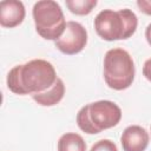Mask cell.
Instances as JSON below:
<instances>
[{"label": "cell", "mask_w": 151, "mask_h": 151, "mask_svg": "<svg viewBox=\"0 0 151 151\" xmlns=\"http://www.w3.org/2000/svg\"><path fill=\"white\" fill-rule=\"evenodd\" d=\"M58 77L53 65L44 59H33L14 66L7 74V87L15 94H37L48 90Z\"/></svg>", "instance_id": "obj_1"}, {"label": "cell", "mask_w": 151, "mask_h": 151, "mask_svg": "<svg viewBox=\"0 0 151 151\" xmlns=\"http://www.w3.org/2000/svg\"><path fill=\"white\" fill-rule=\"evenodd\" d=\"M122 118L120 107L110 100H98L83 106L77 114V124L81 131L96 134L116 126Z\"/></svg>", "instance_id": "obj_2"}, {"label": "cell", "mask_w": 151, "mask_h": 151, "mask_svg": "<svg viewBox=\"0 0 151 151\" xmlns=\"http://www.w3.org/2000/svg\"><path fill=\"white\" fill-rule=\"evenodd\" d=\"M137 26V15L129 8L119 11L103 9L94 19L97 34L106 41L127 39L134 34Z\"/></svg>", "instance_id": "obj_3"}, {"label": "cell", "mask_w": 151, "mask_h": 151, "mask_svg": "<svg viewBox=\"0 0 151 151\" xmlns=\"http://www.w3.org/2000/svg\"><path fill=\"white\" fill-rule=\"evenodd\" d=\"M134 63L130 53L123 48H111L104 57V79L110 88L123 91L134 79Z\"/></svg>", "instance_id": "obj_4"}, {"label": "cell", "mask_w": 151, "mask_h": 151, "mask_svg": "<svg viewBox=\"0 0 151 151\" xmlns=\"http://www.w3.org/2000/svg\"><path fill=\"white\" fill-rule=\"evenodd\" d=\"M33 20L37 33L46 40H58L66 27L61 7L53 0H41L34 4Z\"/></svg>", "instance_id": "obj_5"}, {"label": "cell", "mask_w": 151, "mask_h": 151, "mask_svg": "<svg viewBox=\"0 0 151 151\" xmlns=\"http://www.w3.org/2000/svg\"><path fill=\"white\" fill-rule=\"evenodd\" d=\"M87 44V31L77 21H67L63 35L54 41L55 47L64 54L72 55L81 52Z\"/></svg>", "instance_id": "obj_6"}, {"label": "cell", "mask_w": 151, "mask_h": 151, "mask_svg": "<svg viewBox=\"0 0 151 151\" xmlns=\"http://www.w3.org/2000/svg\"><path fill=\"white\" fill-rule=\"evenodd\" d=\"M26 15L25 6L18 0H4L0 2V25L13 28L19 26Z\"/></svg>", "instance_id": "obj_7"}, {"label": "cell", "mask_w": 151, "mask_h": 151, "mask_svg": "<svg viewBox=\"0 0 151 151\" xmlns=\"http://www.w3.org/2000/svg\"><path fill=\"white\" fill-rule=\"evenodd\" d=\"M149 133L144 127L130 125L124 130L120 143L124 151H145L149 145Z\"/></svg>", "instance_id": "obj_8"}, {"label": "cell", "mask_w": 151, "mask_h": 151, "mask_svg": "<svg viewBox=\"0 0 151 151\" xmlns=\"http://www.w3.org/2000/svg\"><path fill=\"white\" fill-rule=\"evenodd\" d=\"M64 94H65L64 81L60 78H58L57 81L48 90L41 93L33 94L32 98L35 103H38L41 106H53V105H57L64 98Z\"/></svg>", "instance_id": "obj_9"}, {"label": "cell", "mask_w": 151, "mask_h": 151, "mask_svg": "<svg viewBox=\"0 0 151 151\" xmlns=\"http://www.w3.org/2000/svg\"><path fill=\"white\" fill-rule=\"evenodd\" d=\"M58 151H86V143L80 134L67 132L59 138Z\"/></svg>", "instance_id": "obj_10"}, {"label": "cell", "mask_w": 151, "mask_h": 151, "mask_svg": "<svg viewBox=\"0 0 151 151\" xmlns=\"http://www.w3.org/2000/svg\"><path fill=\"white\" fill-rule=\"evenodd\" d=\"M67 8L77 15H87L97 6V0H66Z\"/></svg>", "instance_id": "obj_11"}, {"label": "cell", "mask_w": 151, "mask_h": 151, "mask_svg": "<svg viewBox=\"0 0 151 151\" xmlns=\"http://www.w3.org/2000/svg\"><path fill=\"white\" fill-rule=\"evenodd\" d=\"M90 151H118L117 145L110 139H100L96 142Z\"/></svg>", "instance_id": "obj_12"}, {"label": "cell", "mask_w": 151, "mask_h": 151, "mask_svg": "<svg viewBox=\"0 0 151 151\" xmlns=\"http://www.w3.org/2000/svg\"><path fill=\"white\" fill-rule=\"evenodd\" d=\"M137 6L139 7L140 12L147 15H151V0H138Z\"/></svg>", "instance_id": "obj_13"}, {"label": "cell", "mask_w": 151, "mask_h": 151, "mask_svg": "<svg viewBox=\"0 0 151 151\" xmlns=\"http://www.w3.org/2000/svg\"><path fill=\"white\" fill-rule=\"evenodd\" d=\"M143 74L144 77L151 81V58L147 59L145 63H144V66H143Z\"/></svg>", "instance_id": "obj_14"}, {"label": "cell", "mask_w": 151, "mask_h": 151, "mask_svg": "<svg viewBox=\"0 0 151 151\" xmlns=\"http://www.w3.org/2000/svg\"><path fill=\"white\" fill-rule=\"evenodd\" d=\"M145 38H146V41L149 42V45L151 46V24H149L145 29Z\"/></svg>", "instance_id": "obj_15"}]
</instances>
